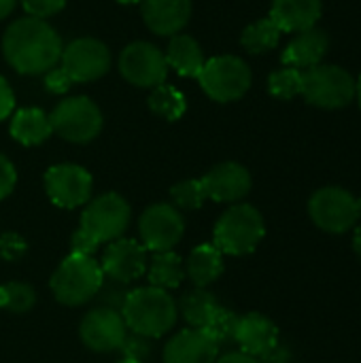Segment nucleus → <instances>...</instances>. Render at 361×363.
<instances>
[{
	"label": "nucleus",
	"instance_id": "obj_1",
	"mask_svg": "<svg viewBox=\"0 0 361 363\" xmlns=\"http://www.w3.org/2000/svg\"><path fill=\"white\" fill-rule=\"evenodd\" d=\"M62 38L45 21L36 17L15 19L2 36V53L19 74H43L62 57Z\"/></svg>",
	"mask_w": 361,
	"mask_h": 363
},
{
	"label": "nucleus",
	"instance_id": "obj_2",
	"mask_svg": "<svg viewBox=\"0 0 361 363\" xmlns=\"http://www.w3.org/2000/svg\"><path fill=\"white\" fill-rule=\"evenodd\" d=\"M132 221V208L126 198L115 191L91 198L79 219V228L70 238V253L94 255L100 245H109L126 234Z\"/></svg>",
	"mask_w": 361,
	"mask_h": 363
},
{
	"label": "nucleus",
	"instance_id": "obj_3",
	"mask_svg": "<svg viewBox=\"0 0 361 363\" xmlns=\"http://www.w3.org/2000/svg\"><path fill=\"white\" fill-rule=\"evenodd\" d=\"M121 317L132 334L157 340L172 332L179 319V308L170 291L145 285L128 291Z\"/></svg>",
	"mask_w": 361,
	"mask_h": 363
},
{
	"label": "nucleus",
	"instance_id": "obj_4",
	"mask_svg": "<svg viewBox=\"0 0 361 363\" xmlns=\"http://www.w3.org/2000/svg\"><path fill=\"white\" fill-rule=\"evenodd\" d=\"M104 285V272L94 255L68 253L55 272L51 274L49 287L62 306L77 308L96 300Z\"/></svg>",
	"mask_w": 361,
	"mask_h": 363
},
{
	"label": "nucleus",
	"instance_id": "obj_5",
	"mask_svg": "<svg viewBox=\"0 0 361 363\" xmlns=\"http://www.w3.org/2000/svg\"><path fill=\"white\" fill-rule=\"evenodd\" d=\"M266 236V221L264 215L247 202L232 204L215 223L213 230V245L223 255L243 257L253 253Z\"/></svg>",
	"mask_w": 361,
	"mask_h": 363
},
{
	"label": "nucleus",
	"instance_id": "obj_6",
	"mask_svg": "<svg viewBox=\"0 0 361 363\" xmlns=\"http://www.w3.org/2000/svg\"><path fill=\"white\" fill-rule=\"evenodd\" d=\"M355 79L338 64H317L302 70V91L300 96L317 108L338 111L355 100Z\"/></svg>",
	"mask_w": 361,
	"mask_h": 363
},
{
	"label": "nucleus",
	"instance_id": "obj_7",
	"mask_svg": "<svg viewBox=\"0 0 361 363\" xmlns=\"http://www.w3.org/2000/svg\"><path fill=\"white\" fill-rule=\"evenodd\" d=\"M309 217L326 234H347L361 221L360 200L345 187L328 185L309 198Z\"/></svg>",
	"mask_w": 361,
	"mask_h": 363
},
{
	"label": "nucleus",
	"instance_id": "obj_8",
	"mask_svg": "<svg viewBox=\"0 0 361 363\" xmlns=\"http://www.w3.org/2000/svg\"><path fill=\"white\" fill-rule=\"evenodd\" d=\"M251 81V68L238 55H217L204 62V68L198 74L202 91L215 102L240 100L249 91Z\"/></svg>",
	"mask_w": 361,
	"mask_h": 363
},
{
	"label": "nucleus",
	"instance_id": "obj_9",
	"mask_svg": "<svg viewBox=\"0 0 361 363\" xmlns=\"http://www.w3.org/2000/svg\"><path fill=\"white\" fill-rule=\"evenodd\" d=\"M53 132L74 145L91 143L104 125L102 111L98 104L85 96H72L57 102L53 113L49 115Z\"/></svg>",
	"mask_w": 361,
	"mask_h": 363
},
{
	"label": "nucleus",
	"instance_id": "obj_10",
	"mask_svg": "<svg viewBox=\"0 0 361 363\" xmlns=\"http://www.w3.org/2000/svg\"><path fill=\"white\" fill-rule=\"evenodd\" d=\"M185 234V219L168 202L147 206L138 219V238L149 253L172 251Z\"/></svg>",
	"mask_w": 361,
	"mask_h": 363
},
{
	"label": "nucleus",
	"instance_id": "obj_11",
	"mask_svg": "<svg viewBox=\"0 0 361 363\" xmlns=\"http://www.w3.org/2000/svg\"><path fill=\"white\" fill-rule=\"evenodd\" d=\"M60 68L70 79L72 85L77 83H91L104 77L111 68V51L98 38H74L62 49Z\"/></svg>",
	"mask_w": 361,
	"mask_h": 363
},
{
	"label": "nucleus",
	"instance_id": "obj_12",
	"mask_svg": "<svg viewBox=\"0 0 361 363\" xmlns=\"http://www.w3.org/2000/svg\"><path fill=\"white\" fill-rule=\"evenodd\" d=\"M45 194L57 208H79L91 200L94 179L77 164H55L43 177Z\"/></svg>",
	"mask_w": 361,
	"mask_h": 363
},
{
	"label": "nucleus",
	"instance_id": "obj_13",
	"mask_svg": "<svg viewBox=\"0 0 361 363\" xmlns=\"http://www.w3.org/2000/svg\"><path fill=\"white\" fill-rule=\"evenodd\" d=\"M119 72L130 85L153 89L166 83L168 77L166 55L151 43L145 40L130 43L119 55Z\"/></svg>",
	"mask_w": 361,
	"mask_h": 363
},
{
	"label": "nucleus",
	"instance_id": "obj_14",
	"mask_svg": "<svg viewBox=\"0 0 361 363\" xmlns=\"http://www.w3.org/2000/svg\"><path fill=\"white\" fill-rule=\"evenodd\" d=\"M128 325L121 317L119 311L98 306L91 308L79 325V338L83 347H87L94 353H115L121 351L126 336H128Z\"/></svg>",
	"mask_w": 361,
	"mask_h": 363
},
{
	"label": "nucleus",
	"instance_id": "obj_15",
	"mask_svg": "<svg viewBox=\"0 0 361 363\" xmlns=\"http://www.w3.org/2000/svg\"><path fill=\"white\" fill-rule=\"evenodd\" d=\"M149 251L134 238H117L104 247L100 268L111 283L132 285L147 274Z\"/></svg>",
	"mask_w": 361,
	"mask_h": 363
},
{
	"label": "nucleus",
	"instance_id": "obj_16",
	"mask_svg": "<svg viewBox=\"0 0 361 363\" xmlns=\"http://www.w3.org/2000/svg\"><path fill=\"white\" fill-rule=\"evenodd\" d=\"M202 185L209 200L219 204H238L249 196L253 179L243 164L221 162L202 177Z\"/></svg>",
	"mask_w": 361,
	"mask_h": 363
},
{
	"label": "nucleus",
	"instance_id": "obj_17",
	"mask_svg": "<svg viewBox=\"0 0 361 363\" xmlns=\"http://www.w3.org/2000/svg\"><path fill=\"white\" fill-rule=\"evenodd\" d=\"M219 345L206 330L187 328L177 332L162 351V363H215Z\"/></svg>",
	"mask_w": 361,
	"mask_h": 363
},
{
	"label": "nucleus",
	"instance_id": "obj_18",
	"mask_svg": "<svg viewBox=\"0 0 361 363\" xmlns=\"http://www.w3.org/2000/svg\"><path fill=\"white\" fill-rule=\"evenodd\" d=\"M234 342L240 347L243 353L260 359L281 342V334H279V328L274 325V321L268 319L266 315L247 313L238 319Z\"/></svg>",
	"mask_w": 361,
	"mask_h": 363
},
{
	"label": "nucleus",
	"instance_id": "obj_19",
	"mask_svg": "<svg viewBox=\"0 0 361 363\" xmlns=\"http://www.w3.org/2000/svg\"><path fill=\"white\" fill-rule=\"evenodd\" d=\"M147 28L160 36H174L189 23L191 0H140Z\"/></svg>",
	"mask_w": 361,
	"mask_h": 363
},
{
	"label": "nucleus",
	"instance_id": "obj_20",
	"mask_svg": "<svg viewBox=\"0 0 361 363\" xmlns=\"http://www.w3.org/2000/svg\"><path fill=\"white\" fill-rule=\"evenodd\" d=\"M330 49V36L321 28H311L304 32H298L291 43L283 49L281 62L283 66H291L298 70H309L323 62L326 53Z\"/></svg>",
	"mask_w": 361,
	"mask_h": 363
},
{
	"label": "nucleus",
	"instance_id": "obj_21",
	"mask_svg": "<svg viewBox=\"0 0 361 363\" xmlns=\"http://www.w3.org/2000/svg\"><path fill=\"white\" fill-rule=\"evenodd\" d=\"M323 13L321 0H272L270 19L281 32H304L317 26Z\"/></svg>",
	"mask_w": 361,
	"mask_h": 363
},
{
	"label": "nucleus",
	"instance_id": "obj_22",
	"mask_svg": "<svg viewBox=\"0 0 361 363\" xmlns=\"http://www.w3.org/2000/svg\"><path fill=\"white\" fill-rule=\"evenodd\" d=\"M223 253L213 242L194 247L185 262V279H189L194 287H211L223 274Z\"/></svg>",
	"mask_w": 361,
	"mask_h": 363
},
{
	"label": "nucleus",
	"instance_id": "obj_23",
	"mask_svg": "<svg viewBox=\"0 0 361 363\" xmlns=\"http://www.w3.org/2000/svg\"><path fill=\"white\" fill-rule=\"evenodd\" d=\"M9 130H11L13 140H17L23 147L43 145L53 134L49 115L40 108H34V106L15 111Z\"/></svg>",
	"mask_w": 361,
	"mask_h": 363
},
{
	"label": "nucleus",
	"instance_id": "obj_24",
	"mask_svg": "<svg viewBox=\"0 0 361 363\" xmlns=\"http://www.w3.org/2000/svg\"><path fill=\"white\" fill-rule=\"evenodd\" d=\"M164 55H166L168 68H172L181 77H194V79H198V74L204 68L202 47L189 34H174V36H170L168 49H166Z\"/></svg>",
	"mask_w": 361,
	"mask_h": 363
},
{
	"label": "nucleus",
	"instance_id": "obj_25",
	"mask_svg": "<svg viewBox=\"0 0 361 363\" xmlns=\"http://www.w3.org/2000/svg\"><path fill=\"white\" fill-rule=\"evenodd\" d=\"M219 306L221 304H219L217 296L213 291H209V287L206 289L194 287L191 291L183 294L181 300L177 302L179 315L183 317L187 328H196V330H204Z\"/></svg>",
	"mask_w": 361,
	"mask_h": 363
},
{
	"label": "nucleus",
	"instance_id": "obj_26",
	"mask_svg": "<svg viewBox=\"0 0 361 363\" xmlns=\"http://www.w3.org/2000/svg\"><path fill=\"white\" fill-rule=\"evenodd\" d=\"M147 281L151 287L170 291L185 281V262L174 251H160L149 257Z\"/></svg>",
	"mask_w": 361,
	"mask_h": 363
},
{
	"label": "nucleus",
	"instance_id": "obj_27",
	"mask_svg": "<svg viewBox=\"0 0 361 363\" xmlns=\"http://www.w3.org/2000/svg\"><path fill=\"white\" fill-rule=\"evenodd\" d=\"M281 30L279 26L270 19V17H264V19H257L253 21L251 26H247L240 34V45L253 53V55H260V53H266L270 49H274L281 40Z\"/></svg>",
	"mask_w": 361,
	"mask_h": 363
},
{
	"label": "nucleus",
	"instance_id": "obj_28",
	"mask_svg": "<svg viewBox=\"0 0 361 363\" xmlns=\"http://www.w3.org/2000/svg\"><path fill=\"white\" fill-rule=\"evenodd\" d=\"M149 108L166 121H177L185 115L187 100H185L183 91H179L177 87H172L168 83H162L151 89Z\"/></svg>",
	"mask_w": 361,
	"mask_h": 363
},
{
	"label": "nucleus",
	"instance_id": "obj_29",
	"mask_svg": "<svg viewBox=\"0 0 361 363\" xmlns=\"http://www.w3.org/2000/svg\"><path fill=\"white\" fill-rule=\"evenodd\" d=\"M36 306V291L32 285L11 281L0 287V308L11 315H28Z\"/></svg>",
	"mask_w": 361,
	"mask_h": 363
},
{
	"label": "nucleus",
	"instance_id": "obj_30",
	"mask_svg": "<svg viewBox=\"0 0 361 363\" xmlns=\"http://www.w3.org/2000/svg\"><path fill=\"white\" fill-rule=\"evenodd\" d=\"M170 204L179 211H198L209 198L202 179H185L170 187Z\"/></svg>",
	"mask_w": 361,
	"mask_h": 363
},
{
	"label": "nucleus",
	"instance_id": "obj_31",
	"mask_svg": "<svg viewBox=\"0 0 361 363\" xmlns=\"http://www.w3.org/2000/svg\"><path fill=\"white\" fill-rule=\"evenodd\" d=\"M268 91L279 100H291L302 91V70L283 66L268 77Z\"/></svg>",
	"mask_w": 361,
	"mask_h": 363
},
{
	"label": "nucleus",
	"instance_id": "obj_32",
	"mask_svg": "<svg viewBox=\"0 0 361 363\" xmlns=\"http://www.w3.org/2000/svg\"><path fill=\"white\" fill-rule=\"evenodd\" d=\"M238 315L234 313V311H230V308H226V306H219L217 311H215V315L211 317V321H209V325L204 328L211 336H213V340L221 347V345H230V342H234V338H236V328H238Z\"/></svg>",
	"mask_w": 361,
	"mask_h": 363
},
{
	"label": "nucleus",
	"instance_id": "obj_33",
	"mask_svg": "<svg viewBox=\"0 0 361 363\" xmlns=\"http://www.w3.org/2000/svg\"><path fill=\"white\" fill-rule=\"evenodd\" d=\"M28 253V242L23 236L15 232L0 234V259L2 262H19Z\"/></svg>",
	"mask_w": 361,
	"mask_h": 363
},
{
	"label": "nucleus",
	"instance_id": "obj_34",
	"mask_svg": "<svg viewBox=\"0 0 361 363\" xmlns=\"http://www.w3.org/2000/svg\"><path fill=\"white\" fill-rule=\"evenodd\" d=\"M121 351H123V359L145 363L149 359V355H151V338H145V336H138V334H130L128 332Z\"/></svg>",
	"mask_w": 361,
	"mask_h": 363
},
{
	"label": "nucleus",
	"instance_id": "obj_35",
	"mask_svg": "<svg viewBox=\"0 0 361 363\" xmlns=\"http://www.w3.org/2000/svg\"><path fill=\"white\" fill-rule=\"evenodd\" d=\"M19 2L23 11L36 19H47L51 15H57L66 6V0H19Z\"/></svg>",
	"mask_w": 361,
	"mask_h": 363
},
{
	"label": "nucleus",
	"instance_id": "obj_36",
	"mask_svg": "<svg viewBox=\"0 0 361 363\" xmlns=\"http://www.w3.org/2000/svg\"><path fill=\"white\" fill-rule=\"evenodd\" d=\"M126 285H119V283H113V285H102V289L98 291V300H100V306H106V308H113V311H119L123 308V302H126V296L128 291L123 289Z\"/></svg>",
	"mask_w": 361,
	"mask_h": 363
},
{
	"label": "nucleus",
	"instance_id": "obj_37",
	"mask_svg": "<svg viewBox=\"0 0 361 363\" xmlns=\"http://www.w3.org/2000/svg\"><path fill=\"white\" fill-rule=\"evenodd\" d=\"M17 185V170L13 166V162L0 153V200L9 198L13 194Z\"/></svg>",
	"mask_w": 361,
	"mask_h": 363
},
{
	"label": "nucleus",
	"instance_id": "obj_38",
	"mask_svg": "<svg viewBox=\"0 0 361 363\" xmlns=\"http://www.w3.org/2000/svg\"><path fill=\"white\" fill-rule=\"evenodd\" d=\"M45 74H47V77H45V89H47L49 94H66V91L72 87L70 79L64 74V70H62L60 66H53V68L47 70Z\"/></svg>",
	"mask_w": 361,
	"mask_h": 363
},
{
	"label": "nucleus",
	"instance_id": "obj_39",
	"mask_svg": "<svg viewBox=\"0 0 361 363\" xmlns=\"http://www.w3.org/2000/svg\"><path fill=\"white\" fill-rule=\"evenodd\" d=\"M15 108V94L9 85V81L0 74V121L13 115Z\"/></svg>",
	"mask_w": 361,
	"mask_h": 363
},
{
	"label": "nucleus",
	"instance_id": "obj_40",
	"mask_svg": "<svg viewBox=\"0 0 361 363\" xmlns=\"http://www.w3.org/2000/svg\"><path fill=\"white\" fill-rule=\"evenodd\" d=\"M260 363H291V351L285 345H277L272 351H268L264 357L257 359Z\"/></svg>",
	"mask_w": 361,
	"mask_h": 363
},
{
	"label": "nucleus",
	"instance_id": "obj_41",
	"mask_svg": "<svg viewBox=\"0 0 361 363\" xmlns=\"http://www.w3.org/2000/svg\"><path fill=\"white\" fill-rule=\"evenodd\" d=\"M215 363H260L255 357L243 353V351H230L226 355H219Z\"/></svg>",
	"mask_w": 361,
	"mask_h": 363
},
{
	"label": "nucleus",
	"instance_id": "obj_42",
	"mask_svg": "<svg viewBox=\"0 0 361 363\" xmlns=\"http://www.w3.org/2000/svg\"><path fill=\"white\" fill-rule=\"evenodd\" d=\"M17 6V0H0V19L9 17Z\"/></svg>",
	"mask_w": 361,
	"mask_h": 363
},
{
	"label": "nucleus",
	"instance_id": "obj_43",
	"mask_svg": "<svg viewBox=\"0 0 361 363\" xmlns=\"http://www.w3.org/2000/svg\"><path fill=\"white\" fill-rule=\"evenodd\" d=\"M353 251L361 259V223H357L355 230H353Z\"/></svg>",
	"mask_w": 361,
	"mask_h": 363
},
{
	"label": "nucleus",
	"instance_id": "obj_44",
	"mask_svg": "<svg viewBox=\"0 0 361 363\" xmlns=\"http://www.w3.org/2000/svg\"><path fill=\"white\" fill-rule=\"evenodd\" d=\"M355 98H357V102H360V106H361V77H360V81L355 83Z\"/></svg>",
	"mask_w": 361,
	"mask_h": 363
},
{
	"label": "nucleus",
	"instance_id": "obj_45",
	"mask_svg": "<svg viewBox=\"0 0 361 363\" xmlns=\"http://www.w3.org/2000/svg\"><path fill=\"white\" fill-rule=\"evenodd\" d=\"M117 2H121V4H136V2H140V0H117Z\"/></svg>",
	"mask_w": 361,
	"mask_h": 363
},
{
	"label": "nucleus",
	"instance_id": "obj_46",
	"mask_svg": "<svg viewBox=\"0 0 361 363\" xmlns=\"http://www.w3.org/2000/svg\"><path fill=\"white\" fill-rule=\"evenodd\" d=\"M117 363H138V362H132V359H121V362Z\"/></svg>",
	"mask_w": 361,
	"mask_h": 363
},
{
	"label": "nucleus",
	"instance_id": "obj_47",
	"mask_svg": "<svg viewBox=\"0 0 361 363\" xmlns=\"http://www.w3.org/2000/svg\"><path fill=\"white\" fill-rule=\"evenodd\" d=\"M357 200H360V211H361V198H357Z\"/></svg>",
	"mask_w": 361,
	"mask_h": 363
}]
</instances>
